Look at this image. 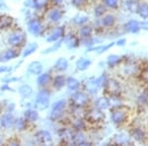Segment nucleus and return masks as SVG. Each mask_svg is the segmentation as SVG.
<instances>
[{
    "label": "nucleus",
    "mask_w": 148,
    "mask_h": 146,
    "mask_svg": "<svg viewBox=\"0 0 148 146\" xmlns=\"http://www.w3.org/2000/svg\"><path fill=\"white\" fill-rule=\"evenodd\" d=\"M6 144H8V145H20L21 144V142L19 141L18 138H16V137H12L10 138L8 141L6 142Z\"/></svg>",
    "instance_id": "nucleus-49"
},
{
    "label": "nucleus",
    "mask_w": 148,
    "mask_h": 146,
    "mask_svg": "<svg viewBox=\"0 0 148 146\" xmlns=\"http://www.w3.org/2000/svg\"><path fill=\"white\" fill-rule=\"evenodd\" d=\"M2 54H3V61H9V60H12V59L17 58V57L20 56V51H19L18 47H12L11 49H8Z\"/></svg>",
    "instance_id": "nucleus-21"
},
{
    "label": "nucleus",
    "mask_w": 148,
    "mask_h": 146,
    "mask_svg": "<svg viewBox=\"0 0 148 146\" xmlns=\"http://www.w3.org/2000/svg\"><path fill=\"white\" fill-rule=\"evenodd\" d=\"M24 118L28 123H36V121H39L40 114L38 111H36L34 109H28L24 112Z\"/></svg>",
    "instance_id": "nucleus-22"
},
{
    "label": "nucleus",
    "mask_w": 148,
    "mask_h": 146,
    "mask_svg": "<svg viewBox=\"0 0 148 146\" xmlns=\"http://www.w3.org/2000/svg\"><path fill=\"white\" fill-rule=\"evenodd\" d=\"M123 71H125V73L128 76H134V75H136L137 73H140L139 66L135 63L126 64L125 66V68H123Z\"/></svg>",
    "instance_id": "nucleus-33"
},
{
    "label": "nucleus",
    "mask_w": 148,
    "mask_h": 146,
    "mask_svg": "<svg viewBox=\"0 0 148 146\" xmlns=\"http://www.w3.org/2000/svg\"><path fill=\"white\" fill-rule=\"evenodd\" d=\"M27 27H28V32L30 33L31 35L35 36V37L40 36V33L42 32V24L39 19H37V18L31 19L28 22Z\"/></svg>",
    "instance_id": "nucleus-9"
},
{
    "label": "nucleus",
    "mask_w": 148,
    "mask_h": 146,
    "mask_svg": "<svg viewBox=\"0 0 148 146\" xmlns=\"http://www.w3.org/2000/svg\"><path fill=\"white\" fill-rule=\"evenodd\" d=\"M51 2H52V3L54 4V5H56V6H58V5H60L61 3L63 2V0H49Z\"/></svg>",
    "instance_id": "nucleus-55"
},
{
    "label": "nucleus",
    "mask_w": 148,
    "mask_h": 146,
    "mask_svg": "<svg viewBox=\"0 0 148 146\" xmlns=\"http://www.w3.org/2000/svg\"><path fill=\"white\" fill-rule=\"evenodd\" d=\"M8 71H10V68H9L8 66H6V65L0 66V74L5 73V72H8Z\"/></svg>",
    "instance_id": "nucleus-53"
},
{
    "label": "nucleus",
    "mask_w": 148,
    "mask_h": 146,
    "mask_svg": "<svg viewBox=\"0 0 148 146\" xmlns=\"http://www.w3.org/2000/svg\"><path fill=\"white\" fill-rule=\"evenodd\" d=\"M104 91L109 96H121V86L120 83L114 79H108Z\"/></svg>",
    "instance_id": "nucleus-7"
},
{
    "label": "nucleus",
    "mask_w": 148,
    "mask_h": 146,
    "mask_svg": "<svg viewBox=\"0 0 148 146\" xmlns=\"http://www.w3.org/2000/svg\"><path fill=\"white\" fill-rule=\"evenodd\" d=\"M51 82V73L49 72H45V73H40V75H38L37 78V84L40 86V87L44 88L46 87Z\"/></svg>",
    "instance_id": "nucleus-20"
},
{
    "label": "nucleus",
    "mask_w": 148,
    "mask_h": 146,
    "mask_svg": "<svg viewBox=\"0 0 148 146\" xmlns=\"http://www.w3.org/2000/svg\"><path fill=\"white\" fill-rule=\"evenodd\" d=\"M49 101H51V92L49 89L44 87L36 96V106L40 111H45L49 108Z\"/></svg>",
    "instance_id": "nucleus-4"
},
{
    "label": "nucleus",
    "mask_w": 148,
    "mask_h": 146,
    "mask_svg": "<svg viewBox=\"0 0 148 146\" xmlns=\"http://www.w3.org/2000/svg\"><path fill=\"white\" fill-rule=\"evenodd\" d=\"M140 75H141V78L143 80L148 83V68H145L144 70L140 71Z\"/></svg>",
    "instance_id": "nucleus-50"
},
{
    "label": "nucleus",
    "mask_w": 148,
    "mask_h": 146,
    "mask_svg": "<svg viewBox=\"0 0 148 146\" xmlns=\"http://www.w3.org/2000/svg\"><path fill=\"white\" fill-rule=\"evenodd\" d=\"M51 83H52V87L56 90L59 91L66 85V78L63 75H57L51 80Z\"/></svg>",
    "instance_id": "nucleus-25"
},
{
    "label": "nucleus",
    "mask_w": 148,
    "mask_h": 146,
    "mask_svg": "<svg viewBox=\"0 0 148 146\" xmlns=\"http://www.w3.org/2000/svg\"><path fill=\"white\" fill-rule=\"evenodd\" d=\"M34 2V8L36 10H42L49 6V0H33Z\"/></svg>",
    "instance_id": "nucleus-41"
},
{
    "label": "nucleus",
    "mask_w": 148,
    "mask_h": 146,
    "mask_svg": "<svg viewBox=\"0 0 148 146\" xmlns=\"http://www.w3.org/2000/svg\"><path fill=\"white\" fill-rule=\"evenodd\" d=\"M14 123H15V118L10 112H7L6 114H2V117L0 118L1 128H4L6 130L14 128Z\"/></svg>",
    "instance_id": "nucleus-11"
},
{
    "label": "nucleus",
    "mask_w": 148,
    "mask_h": 146,
    "mask_svg": "<svg viewBox=\"0 0 148 146\" xmlns=\"http://www.w3.org/2000/svg\"><path fill=\"white\" fill-rule=\"evenodd\" d=\"M137 102L140 106H144V105H147L148 103V92L147 91H144L141 94L138 96L137 98Z\"/></svg>",
    "instance_id": "nucleus-45"
},
{
    "label": "nucleus",
    "mask_w": 148,
    "mask_h": 146,
    "mask_svg": "<svg viewBox=\"0 0 148 146\" xmlns=\"http://www.w3.org/2000/svg\"><path fill=\"white\" fill-rule=\"evenodd\" d=\"M125 31L126 33H130V34H137L139 31L141 30L140 27V22L136 20H130L127 23L125 24Z\"/></svg>",
    "instance_id": "nucleus-17"
},
{
    "label": "nucleus",
    "mask_w": 148,
    "mask_h": 146,
    "mask_svg": "<svg viewBox=\"0 0 148 146\" xmlns=\"http://www.w3.org/2000/svg\"><path fill=\"white\" fill-rule=\"evenodd\" d=\"M116 23V17L113 14H105L101 19V25L103 28H111Z\"/></svg>",
    "instance_id": "nucleus-26"
},
{
    "label": "nucleus",
    "mask_w": 148,
    "mask_h": 146,
    "mask_svg": "<svg viewBox=\"0 0 148 146\" xmlns=\"http://www.w3.org/2000/svg\"><path fill=\"white\" fill-rule=\"evenodd\" d=\"M114 143L116 145H125V144H131L130 138L125 134H118L114 136Z\"/></svg>",
    "instance_id": "nucleus-38"
},
{
    "label": "nucleus",
    "mask_w": 148,
    "mask_h": 146,
    "mask_svg": "<svg viewBox=\"0 0 148 146\" xmlns=\"http://www.w3.org/2000/svg\"><path fill=\"white\" fill-rule=\"evenodd\" d=\"M140 27H141V30L148 31V19H147V20H144L143 22L140 23Z\"/></svg>",
    "instance_id": "nucleus-51"
},
{
    "label": "nucleus",
    "mask_w": 148,
    "mask_h": 146,
    "mask_svg": "<svg viewBox=\"0 0 148 146\" xmlns=\"http://www.w3.org/2000/svg\"><path fill=\"white\" fill-rule=\"evenodd\" d=\"M35 139L39 144L42 145H47L52 143V136L49 130H39L38 132H36L35 134Z\"/></svg>",
    "instance_id": "nucleus-10"
},
{
    "label": "nucleus",
    "mask_w": 148,
    "mask_h": 146,
    "mask_svg": "<svg viewBox=\"0 0 148 146\" xmlns=\"http://www.w3.org/2000/svg\"><path fill=\"white\" fill-rule=\"evenodd\" d=\"M26 42H27V35L21 30L14 31L13 33H11L8 37V40H7V42L11 47H18V49L24 47L26 45Z\"/></svg>",
    "instance_id": "nucleus-5"
},
{
    "label": "nucleus",
    "mask_w": 148,
    "mask_h": 146,
    "mask_svg": "<svg viewBox=\"0 0 148 146\" xmlns=\"http://www.w3.org/2000/svg\"><path fill=\"white\" fill-rule=\"evenodd\" d=\"M73 132H74V130L71 127L70 128L63 127V128L59 129L58 132H57V134H58V137H59V140H60V142L63 143V144L70 145L71 138H72Z\"/></svg>",
    "instance_id": "nucleus-12"
},
{
    "label": "nucleus",
    "mask_w": 148,
    "mask_h": 146,
    "mask_svg": "<svg viewBox=\"0 0 148 146\" xmlns=\"http://www.w3.org/2000/svg\"><path fill=\"white\" fill-rule=\"evenodd\" d=\"M109 102H110V108H112V109L121 107L123 105V99H121V96H110Z\"/></svg>",
    "instance_id": "nucleus-39"
},
{
    "label": "nucleus",
    "mask_w": 148,
    "mask_h": 146,
    "mask_svg": "<svg viewBox=\"0 0 148 146\" xmlns=\"http://www.w3.org/2000/svg\"><path fill=\"white\" fill-rule=\"evenodd\" d=\"M38 49H39V45H38L37 42H31V44L27 45L24 47V49L22 51V56L27 57L29 56H31V54L35 53V52L38 51Z\"/></svg>",
    "instance_id": "nucleus-31"
},
{
    "label": "nucleus",
    "mask_w": 148,
    "mask_h": 146,
    "mask_svg": "<svg viewBox=\"0 0 148 146\" xmlns=\"http://www.w3.org/2000/svg\"><path fill=\"white\" fill-rule=\"evenodd\" d=\"M137 14L143 20L148 19V2H141L138 7Z\"/></svg>",
    "instance_id": "nucleus-37"
},
{
    "label": "nucleus",
    "mask_w": 148,
    "mask_h": 146,
    "mask_svg": "<svg viewBox=\"0 0 148 146\" xmlns=\"http://www.w3.org/2000/svg\"><path fill=\"white\" fill-rule=\"evenodd\" d=\"M62 42H63V39H61V40H57V42H53V45H51V47H49V49H45V51H42V53L47 54V53H49V52H54V51H56L57 49H58L59 47H61V45H62Z\"/></svg>",
    "instance_id": "nucleus-43"
},
{
    "label": "nucleus",
    "mask_w": 148,
    "mask_h": 146,
    "mask_svg": "<svg viewBox=\"0 0 148 146\" xmlns=\"http://www.w3.org/2000/svg\"><path fill=\"white\" fill-rule=\"evenodd\" d=\"M66 86H67L68 90L71 91V92H75V91L79 90L81 87V83L78 79L72 77H67L66 78Z\"/></svg>",
    "instance_id": "nucleus-24"
},
{
    "label": "nucleus",
    "mask_w": 148,
    "mask_h": 146,
    "mask_svg": "<svg viewBox=\"0 0 148 146\" xmlns=\"http://www.w3.org/2000/svg\"><path fill=\"white\" fill-rule=\"evenodd\" d=\"M106 13H107V7L105 6L104 4H100V5H97L95 7V9H94L95 17H97V18L103 17Z\"/></svg>",
    "instance_id": "nucleus-42"
},
{
    "label": "nucleus",
    "mask_w": 148,
    "mask_h": 146,
    "mask_svg": "<svg viewBox=\"0 0 148 146\" xmlns=\"http://www.w3.org/2000/svg\"><path fill=\"white\" fill-rule=\"evenodd\" d=\"M89 21V17L85 15H76L75 17L72 19V22L77 26H82L88 23Z\"/></svg>",
    "instance_id": "nucleus-40"
},
{
    "label": "nucleus",
    "mask_w": 148,
    "mask_h": 146,
    "mask_svg": "<svg viewBox=\"0 0 148 146\" xmlns=\"http://www.w3.org/2000/svg\"><path fill=\"white\" fill-rule=\"evenodd\" d=\"M66 108H67V101L65 99L58 100L51 106V110L49 114V119L53 123L59 121L65 114Z\"/></svg>",
    "instance_id": "nucleus-1"
},
{
    "label": "nucleus",
    "mask_w": 148,
    "mask_h": 146,
    "mask_svg": "<svg viewBox=\"0 0 148 146\" xmlns=\"http://www.w3.org/2000/svg\"><path fill=\"white\" fill-rule=\"evenodd\" d=\"M71 128L75 131H84L87 129V121L82 117H75L71 121Z\"/></svg>",
    "instance_id": "nucleus-15"
},
{
    "label": "nucleus",
    "mask_w": 148,
    "mask_h": 146,
    "mask_svg": "<svg viewBox=\"0 0 148 146\" xmlns=\"http://www.w3.org/2000/svg\"><path fill=\"white\" fill-rule=\"evenodd\" d=\"M6 8H7L6 3L3 0H0V9H6Z\"/></svg>",
    "instance_id": "nucleus-56"
},
{
    "label": "nucleus",
    "mask_w": 148,
    "mask_h": 146,
    "mask_svg": "<svg viewBox=\"0 0 148 146\" xmlns=\"http://www.w3.org/2000/svg\"><path fill=\"white\" fill-rule=\"evenodd\" d=\"M128 119V110L127 108L123 106L112 109L111 111V121L116 125H121L126 123Z\"/></svg>",
    "instance_id": "nucleus-2"
},
{
    "label": "nucleus",
    "mask_w": 148,
    "mask_h": 146,
    "mask_svg": "<svg viewBox=\"0 0 148 146\" xmlns=\"http://www.w3.org/2000/svg\"><path fill=\"white\" fill-rule=\"evenodd\" d=\"M63 17V11L59 7H54L49 10L47 14V19L51 23H58Z\"/></svg>",
    "instance_id": "nucleus-16"
},
{
    "label": "nucleus",
    "mask_w": 148,
    "mask_h": 146,
    "mask_svg": "<svg viewBox=\"0 0 148 146\" xmlns=\"http://www.w3.org/2000/svg\"><path fill=\"white\" fill-rule=\"evenodd\" d=\"M64 35H65V28L63 26H56L53 29H51L46 40L47 42H54L63 39Z\"/></svg>",
    "instance_id": "nucleus-8"
},
{
    "label": "nucleus",
    "mask_w": 148,
    "mask_h": 146,
    "mask_svg": "<svg viewBox=\"0 0 148 146\" xmlns=\"http://www.w3.org/2000/svg\"><path fill=\"white\" fill-rule=\"evenodd\" d=\"M28 121H26L25 118H18L15 119V123H14V128L16 129L19 132H22V131H25L28 127Z\"/></svg>",
    "instance_id": "nucleus-32"
},
{
    "label": "nucleus",
    "mask_w": 148,
    "mask_h": 146,
    "mask_svg": "<svg viewBox=\"0 0 148 146\" xmlns=\"http://www.w3.org/2000/svg\"><path fill=\"white\" fill-rule=\"evenodd\" d=\"M105 118H106V116H105V114H104V111L98 109L96 107L91 108L90 110L86 111V114L84 116V119H86L87 123H102V121H104Z\"/></svg>",
    "instance_id": "nucleus-6"
},
{
    "label": "nucleus",
    "mask_w": 148,
    "mask_h": 146,
    "mask_svg": "<svg viewBox=\"0 0 148 146\" xmlns=\"http://www.w3.org/2000/svg\"><path fill=\"white\" fill-rule=\"evenodd\" d=\"M1 91H10V90H12L10 87H9V85H8V83H5L4 85H2L1 86Z\"/></svg>",
    "instance_id": "nucleus-54"
},
{
    "label": "nucleus",
    "mask_w": 148,
    "mask_h": 146,
    "mask_svg": "<svg viewBox=\"0 0 148 146\" xmlns=\"http://www.w3.org/2000/svg\"><path fill=\"white\" fill-rule=\"evenodd\" d=\"M139 4L140 2L138 0H125V6L126 10H128L131 13H137Z\"/></svg>",
    "instance_id": "nucleus-36"
},
{
    "label": "nucleus",
    "mask_w": 148,
    "mask_h": 146,
    "mask_svg": "<svg viewBox=\"0 0 148 146\" xmlns=\"http://www.w3.org/2000/svg\"><path fill=\"white\" fill-rule=\"evenodd\" d=\"M114 45H116V42H111V44H109L107 45H102L101 49H100V51L98 52H99V53H104L105 51H109V49H111V47H113Z\"/></svg>",
    "instance_id": "nucleus-48"
},
{
    "label": "nucleus",
    "mask_w": 148,
    "mask_h": 146,
    "mask_svg": "<svg viewBox=\"0 0 148 146\" xmlns=\"http://www.w3.org/2000/svg\"><path fill=\"white\" fill-rule=\"evenodd\" d=\"M1 61H3V54L0 52V62H1Z\"/></svg>",
    "instance_id": "nucleus-58"
},
{
    "label": "nucleus",
    "mask_w": 148,
    "mask_h": 146,
    "mask_svg": "<svg viewBox=\"0 0 148 146\" xmlns=\"http://www.w3.org/2000/svg\"><path fill=\"white\" fill-rule=\"evenodd\" d=\"M90 103V97L87 93L83 91H75L70 97L71 107H79V108H87Z\"/></svg>",
    "instance_id": "nucleus-3"
},
{
    "label": "nucleus",
    "mask_w": 148,
    "mask_h": 146,
    "mask_svg": "<svg viewBox=\"0 0 148 146\" xmlns=\"http://www.w3.org/2000/svg\"><path fill=\"white\" fill-rule=\"evenodd\" d=\"M147 106H148V103H147Z\"/></svg>",
    "instance_id": "nucleus-60"
},
{
    "label": "nucleus",
    "mask_w": 148,
    "mask_h": 146,
    "mask_svg": "<svg viewBox=\"0 0 148 146\" xmlns=\"http://www.w3.org/2000/svg\"><path fill=\"white\" fill-rule=\"evenodd\" d=\"M0 112H1V106H0Z\"/></svg>",
    "instance_id": "nucleus-59"
},
{
    "label": "nucleus",
    "mask_w": 148,
    "mask_h": 146,
    "mask_svg": "<svg viewBox=\"0 0 148 146\" xmlns=\"http://www.w3.org/2000/svg\"><path fill=\"white\" fill-rule=\"evenodd\" d=\"M69 62L65 57H59L54 63V68L59 72H64L68 69Z\"/></svg>",
    "instance_id": "nucleus-28"
},
{
    "label": "nucleus",
    "mask_w": 148,
    "mask_h": 146,
    "mask_svg": "<svg viewBox=\"0 0 148 146\" xmlns=\"http://www.w3.org/2000/svg\"><path fill=\"white\" fill-rule=\"evenodd\" d=\"M103 4L107 8L111 9H116L120 4V0H103Z\"/></svg>",
    "instance_id": "nucleus-44"
},
{
    "label": "nucleus",
    "mask_w": 148,
    "mask_h": 146,
    "mask_svg": "<svg viewBox=\"0 0 148 146\" xmlns=\"http://www.w3.org/2000/svg\"><path fill=\"white\" fill-rule=\"evenodd\" d=\"M44 70V65L40 61H32L28 66V72L32 75H40Z\"/></svg>",
    "instance_id": "nucleus-18"
},
{
    "label": "nucleus",
    "mask_w": 148,
    "mask_h": 146,
    "mask_svg": "<svg viewBox=\"0 0 148 146\" xmlns=\"http://www.w3.org/2000/svg\"><path fill=\"white\" fill-rule=\"evenodd\" d=\"M14 23L13 18L7 15H1L0 16V30H7L11 28Z\"/></svg>",
    "instance_id": "nucleus-29"
},
{
    "label": "nucleus",
    "mask_w": 148,
    "mask_h": 146,
    "mask_svg": "<svg viewBox=\"0 0 148 146\" xmlns=\"http://www.w3.org/2000/svg\"><path fill=\"white\" fill-rule=\"evenodd\" d=\"M3 142H4V141H3V136L0 135V145L3 144Z\"/></svg>",
    "instance_id": "nucleus-57"
},
{
    "label": "nucleus",
    "mask_w": 148,
    "mask_h": 146,
    "mask_svg": "<svg viewBox=\"0 0 148 146\" xmlns=\"http://www.w3.org/2000/svg\"><path fill=\"white\" fill-rule=\"evenodd\" d=\"M80 44H82L83 45H85V47H94L95 44H96V40L93 39L92 37L86 38V39H81Z\"/></svg>",
    "instance_id": "nucleus-46"
},
{
    "label": "nucleus",
    "mask_w": 148,
    "mask_h": 146,
    "mask_svg": "<svg viewBox=\"0 0 148 146\" xmlns=\"http://www.w3.org/2000/svg\"><path fill=\"white\" fill-rule=\"evenodd\" d=\"M18 92L22 98H24V99H28V98H30L31 96L33 95V88L29 84H23L19 87Z\"/></svg>",
    "instance_id": "nucleus-30"
},
{
    "label": "nucleus",
    "mask_w": 148,
    "mask_h": 146,
    "mask_svg": "<svg viewBox=\"0 0 148 146\" xmlns=\"http://www.w3.org/2000/svg\"><path fill=\"white\" fill-rule=\"evenodd\" d=\"M93 34V26L85 24V25L80 26V29L78 31V35H79L80 39H86V38L92 37Z\"/></svg>",
    "instance_id": "nucleus-23"
},
{
    "label": "nucleus",
    "mask_w": 148,
    "mask_h": 146,
    "mask_svg": "<svg viewBox=\"0 0 148 146\" xmlns=\"http://www.w3.org/2000/svg\"><path fill=\"white\" fill-rule=\"evenodd\" d=\"M92 64V60L87 57H81L76 61V68L79 71H85L86 69H88L90 67V65Z\"/></svg>",
    "instance_id": "nucleus-27"
},
{
    "label": "nucleus",
    "mask_w": 148,
    "mask_h": 146,
    "mask_svg": "<svg viewBox=\"0 0 148 146\" xmlns=\"http://www.w3.org/2000/svg\"><path fill=\"white\" fill-rule=\"evenodd\" d=\"M71 4L76 8H83L86 5L87 0H70Z\"/></svg>",
    "instance_id": "nucleus-47"
},
{
    "label": "nucleus",
    "mask_w": 148,
    "mask_h": 146,
    "mask_svg": "<svg viewBox=\"0 0 148 146\" xmlns=\"http://www.w3.org/2000/svg\"><path fill=\"white\" fill-rule=\"evenodd\" d=\"M130 136L133 140L137 142H142L145 139V132L142 128L140 127H134L130 131Z\"/></svg>",
    "instance_id": "nucleus-19"
},
{
    "label": "nucleus",
    "mask_w": 148,
    "mask_h": 146,
    "mask_svg": "<svg viewBox=\"0 0 148 146\" xmlns=\"http://www.w3.org/2000/svg\"><path fill=\"white\" fill-rule=\"evenodd\" d=\"M63 42H65V45L68 49H74L80 45V40L78 37H76L74 34L64 35Z\"/></svg>",
    "instance_id": "nucleus-14"
},
{
    "label": "nucleus",
    "mask_w": 148,
    "mask_h": 146,
    "mask_svg": "<svg viewBox=\"0 0 148 146\" xmlns=\"http://www.w3.org/2000/svg\"><path fill=\"white\" fill-rule=\"evenodd\" d=\"M91 143L88 142L87 138H86L85 134L83 133V131H75L74 130L72 138H71V143L70 145H90Z\"/></svg>",
    "instance_id": "nucleus-13"
},
{
    "label": "nucleus",
    "mask_w": 148,
    "mask_h": 146,
    "mask_svg": "<svg viewBox=\"0 0 148 146\" xmlns=\"http://www.w3.org/2000/svg\"><path fill=\"white\" fill-rule=\"evenodd\" d=\"M123 60V57L118 56V54H111V56H108L107 58V64H108L109 67L113 68L116 67V66L120 65V63Z\"/></svg>",
    "instance_id": "nucleus-35"
},
{
    "label": "nucleus",
    "mask_w": 148,
    "mask_h": 146,
    "mask_svg": "<svg viewBox=\"0 0 148 146\" xmlns=\"http://www.w3.org/2000/svg\"><path fill=\"white\" fill-rule=\"evenodd\" d=\"M126 44V40L125 39H120L118 40V42H116V45H119V47H123V45H125Z\"/></svg>",
    "instance_id": "nucleus-52"
},
{
    "label": "nucleus",
    "mask_w": 148,
    "mask_h": 146,
    "mask_svg": "<svg viewBox=\"0 0 148 146\" xmlns=\"http://www.w3.org/2000/svg\"><path fill=\"white\" fill-rule=\"evenodd\" d=\"M95 107L98 109L102 110V111H106L110 108V102L109 98L107 97H100L95 101Z\"/></svg>",
    "instance_id": "nucleus-34"
}]
</instances>
